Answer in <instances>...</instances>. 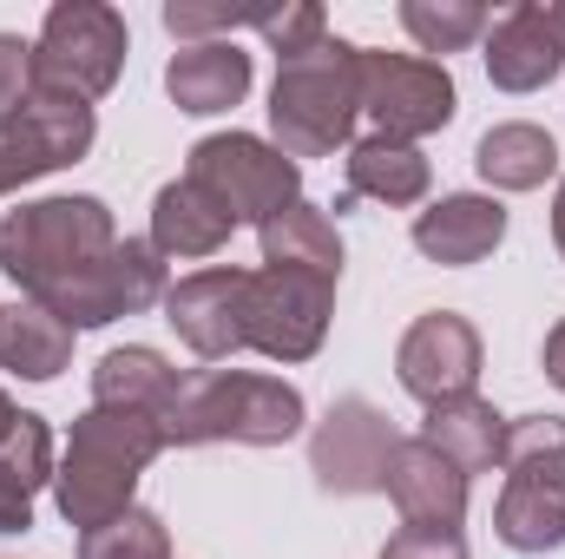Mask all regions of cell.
<instances>
[{"instance_id":"cell-7","label":"cell","mask_w":565,"mask_h":559,"mask_svg":"<svg viewBox=\"0 0 565 559\" xmlns=\"http://www.w3.org/2000/svg\"><path fill=\"white\" fill-rule=\"evenodd\" d=\"M355 99L375 119L382 139L415 145L440 133L454 119V73L422 53H382V46H355Z\"/></svg>"},{"instance_id":"cell-17","label":"cell","mask_w":565,"mask_h":559,"mask_svg":"<svg viewBox=\"0 0 565 559\" xmlns=\"http://www.w3.org/2000/svg\"><path fill=\"white\" fill-rule=\"evenodd\" d=\"M164 93L178 113L191 119H211V113H231L244 93H250V53L237 40H204V46H178L171 66H164Z\"/></svg>"},{"instance_id":"cell-26","label":"cell","mask_w":565,"mask_h":559,"mask_svg":"<svg viewBox=\"0 0 565 559\" xmlns=\"http://www.w3.org/2000/svg\"><path fill=\"white\" fill-rule=\"evenodd\" d=\"M500 467L513 481H553L565 487V415H513Z\"/></svg>"},{"instance_id":"cell-1","label":"cell","mask_w":565,"mask_h":559,"mask_svg":"<svg viewBox=\"0 0 565 559\" xmlns=\"http://www.w3.org/2000/svg\"><path fill=\"white\" fill-rule=\"evenodd\" d=\"M164 454V428L151 415L132 409H86L73 421L66 447H60V467H53V500H60V520L93 534L119 514H132V494H139V474Z\"/></svg>"},{"instance_id":"cell-21","label":"cell","mask_w":565,"mask_h":559,"mask_svg":"<svg viewBox=\"0 0 565 559\" xmlns=\"http://www.w3.org/2000/svg\"><path fill=\"white\" fill-rule=\"evenodd\" d=\"M66 362H73V329H66L46 303L20 296V303L0 309V369H7V376H20V382H53Z\"/></svg>"},{"instance_id":"cell-24","label":"cell","mask_w":565,"mask_h":559,"mask_svg":"<svg viewBox=\"0 0 565 559\" xmlns=\"http://www.w3.org/2000/svg\"><path fill=\"white\" fill-rule=\"evenodd\" d=\"M257 244H264V264H282V271H316V277H342V238H335V218L329 211H316V204H289L277 211L264 231H257Z\"/></svg>"},{"instance_id":"cell-35","label":"cell","mask_w":565,"mask_h":559,"mask_svg":"<svg viewBox=\"0 0 565 559\" xmlns=\"http://www.w3.org/2000/svg\"><path fill=\"white\" fill-rule=\"evenodd\" d=\"M546 382L565 395V316L553 323V336H546Z\"/></svg>"},{"instance_id":"cell-15","label":"cell","mask_w":565,"mask_h":559,"mask_svg":"<svg viewBox=\"0 0 565 559\" xmlns=\"http://www.w3.org/2000/svg\"><path fill=\"white\" fill-rule=\"evenodd\" d=\"M507 238V204L487 198V191H454L440 204H427L415 218V251L447 264V271H467L480 257H493Z\"/></svg>"},{"instance_id":"cell-8","label":"cell","mask_w":565,"mask_h":559,"mask_svg":"<svg viewBox=\"0 0 565 559\" xmlns=\"http://www.w3.org/2000/svg\"><path fill=\"white\" fill-rule=\"evenodd\" d=\"M164 257H158V244L151 238H119L99 264H86V271H73L66 283H53V289H40L33 303H46L66 329H106V323H119V316H139L151 303H164Z\"/></svg>"},{"instance_id":"cell-6","label":"cell","mask_w":565,"mask_h":559,"mask_svg":"<svg viewBox=\"0 0 565 559\" xmlns=\"http://www.w3.org/2000/svg\"><path fill=\"white\" fill-rule=\"evenodd\" d=\"M184 178L204 184L231 211V224H257V231L302 198V165L282 158L277 145L257 139V133H211V139H198Z\"/></svg>"},{"instance_id":"cell-20","label":"cell","mask_w":565,"mask_h":559,"mask_svg":"<svg viewBox=\"0 0 565 559\" xmlns=\"http://www.w3.org/2000/svg\"><path fill=\"white\" fill-rule=\"evenodd\" d=\"M422 441L434 454H447V461L473 481V474H493V467H500V454H507V415H500L493 402H480V395H460V402L427 409Z\"/></svg>"},{"instance_id":"cell-14","label":"cell","mask_w":565,"mask_h":559,"mask_svg":"<svg viewBox=\"0 0 565 559\" xmlns=\"http://www.w3.org/2000/svg\"><path fill=\"white\" fill-rule=\"evenodd\" d=\"M244 296H250V271H191L164 289V323L178 329V342L204 362H231L244 342Z\"/></svg>"},{"instance_id":"cell-36","label":"cell","mask_w":565,"mask_h":559,"mask_svg":"<svg viewBox=\"0 0 565 559\" xmlns=\"http://www.w3.org/2000/svg\"><path fill=\"white\" fill-rule=\"evenodd\" d=\"M553 244H559V257H565V184H559V198H553Z\"/></svg>"},{"instance_id":"cell-28","label":"cell","mask_w":565,"mask_h":559,"mask_svg":"<svg viewBox=\"0 0 565 559\" xmlns=\"http://www.w3.org/2000/svg\"><path fill=\"white\" fill-rule=\"evenodd\" d=\"M53 467H60V454H53V428L20 409L13 428L0 434V481H13V487L33 500L40 487H53Z\"/></svg>"},{"instance_id":"cell-22","label":"cell","mask_w":565,"mask_h":559,"mask_svg":"<svg viewBox=\"0 0 565 559\" xmlns=\"http://www.w3.org/2000/svg\"><path fill=\"white\" fill-rule=\"evenodd\" d=\"M342 171H349V198H375V204H422L427 184H434L422 145L382 139V133H369V139L349 145Z\"/></svg>"},{"instance_id":"cell-10","label":"cell","mask_w":565,"mask_h":559,"mask_svg":"<svg viewBox=\"0 0 565 559\" xmlns=\"http://www.w3.org/2000/svg\"><path fill=\"white\" fill-rule=\"evenodd\" d=\"M335 316V283L316 271H282L264 264L250 271V296H244V342L270 362H309L329 336Z\"/></svg>"},{"instance_id":"cell-9","label":"cell","mask_w":565,"mask_h":559,"mask_svg":"<svg viewBox=\"0 0 565 559\" xmlns=\"http://www.w3.org/2000/svg\"><path fill=\"white\" fill-rule=\"evenodd\" d=\"M99 139V119L86 99L73 93H53V86H33L7 119H0V198L46 178V171H66L79 165Z\"/></svg>"},{"instance_id":"cell-23","label":"cell","mask_w":565,"mask_h":559,"mask_svg":"<svg viewBox=\"0 0 565 559\" xmlns=\"http://www.w3.org/2000/svg\"><path fill=\"white\" fill-rule=\"evenodd\" d=\"M473 165L493 191H540L553 171H559V145L546 126H526V119H507L493 126L487 139L473 145Z\"/></svg>"},{"instance_id":"cell-19","label":"cell","mask_w":565,"mask_h":559,"mask_svg":"<svg viewBox=\"0 0 565 559\" xmlns=\"http://www.w3.org/2000/svg\"><path fill=\"white\" fill-rule=\"evenodd\" d=\"M178 382H184V369H171L145 342H126V349L99 356V369H93V409H132V415H151L164 428V409H171Z\"/></svg>"},{"instance_id":"cell-11","label":"cell","mask_w":565,"mask_h":559,"mask_svg":"<svg viewBox=\"0 0 565 559\" xmlns=\"http://www.w3.org/2000/svg\"><path fill=\"white\" fill-rule=\"evenodd\" d=\"M402 454L395 421L362 395L329 402V415L309 434V474L322 494H388V467Z\"/></svg>"},{"instance_id":"cell-25","label":"cell","mask_w":565,"mask_h":559,"mask_svg":"<svg viewBox=\"0 0 565 559\" xmlns=\"http://www.w3.org/2000/svg\"><path fill=\"white\" fill-rule=\"evenodd\" d=\"M493 534L513 553H559L565 547V487L553 481H507L493 500Z\"/></svg>"},{"instance_id":"cell-29","label":"cell","mask_w":565,"mask_h":559,"mask_svg":"<svg viewBox=\"0 0 565 559\" xmlns=\"http://www.w3.org/2000/svg\"><path fill=\"white\" fill-rule=\"evenodd\" d=\"M79 559H171V534L151 507H132V514L79 534Z\"/></svg>"},{"instance_id":"cell-32","label":"cell","mask_w":565,"mask_h":559,"mask_svg":"<svg viewBox=\"0 0 565 559\" xmlns=\"http://www.w3.org/2000/svg\"><path fill=\"white\" fill-rule=\"evenodd\" d=\"M382 559H467V540H460V527H402Z\"/></svg>"},{"instance_id":"cell-5","label":"cell","mask_w":565,"mask_h":559,"mask_svg":"<svg viewBox=\"0 0 565 559\" xmlns=\"http://www.w3.org/2000/svg\"><path fill=\"white\" fill-rule=\"evenodd\" d=\"M126 53H132V33H126V13L106 7V0H60L46 7L40 20V40H33V86H53V93H73V99H106L126 73Z\"/></svg>"},{"instance_id":"cell-30","label":"cell","mask_w":565,"mask_h":559,"mask_svg":"<svg viewBox=\"0 0 565 559\" xmlns=\"http://www.w3.org/2000/svg\"><path fill=\"white\" fill-rule=\"evenodd\" d=\"M270 7H224V0H171L164 7V33L184 40V46H204V40H231L237 27H264Z\"/></svg>"},{"instance_id":"cell-12","label":"cell","mask_w":565,"mask_h":559,"mask_svg":"<svg viewBox=\"0 0 565 559\" xmlns=\"http://www.w3.org/2000/svg\"><path fill=\"white\" fill-rule=\"evenodd\" d=\"M395 376L427 409L473 395V382H480V329L467 316H454V309H427V316L408 323V336L395 349Z\"/></svg>"},{"instance_id":"cell-31","label":"cell","mask_w":565,"mask_h":559,"mask_svg":"<svg viewBox=\"0 0 565 559\" xmlns=\"http://www.w3.org/2000/svg\"><path fill=\"white\" fill-rule=\"evenodd\" d=\"M257 33L277 46V60H296V53H309L316 40H329V13L309 7V0H302V7H270Z\"/></svg>"},{"instance_id":"cell-2","label":"cell","mask_w":565,"mask_h":559,"mask_svg":"<svg viewBox=\"0 0 565 559\" xmlns=\"http://www.w3.org/2000/svg\"><path fill=\"white\" fill-rule=\"evenodd\" d=\"M302 395L282 376L257 369H184L171 409H164V447H204V441H237V447H282L302 434Z\"/></svg>"},{"instance_id":"cell-13","label":"cell","mask_w":565,"mask_h":559,"mask_svg":"<svg viewBox=\"0 0 565 559\" xmlns=\"http://www.w3.org/2000/svg\"><path fill=\"white\" fill-rule=\"evenodd\" d=\"M487 80L500 93H540L565 66V0H520L500 20H487L480 40Z\"/></svg>"},{"instance_id":"cell-16","label":"cell","mask_w":565,"mask_h":559,"mask_svg":"<svg viewBox=\"0 0 565 559\" xmlns=\"http://www.w3.org/2000/svg\"><path fill=\"white\" fill-rule=\"evenodd\" d=\"M388 500H395L402 527H460L467 520V474L447 454H434L422 434H408L395 467H388Z\"/></svg>"},{"instance_id":"cell-27","label":"cell","mask_w":565,"mask_h":559,"mask_svg":"<svg viewBox=\"0 0 565 559\" xmlns=\"http://www.w3.org/2000/svg\"><path fill=\"white\" fill-rule=\"evenodd\" d=\"M402 27L415 33V46L427 53H467L473 40H487V7L480 0H408Z\"/></svg>"},{"instance_id":"cell-4","label":"cell","mask_w":565,"mask_h":559,"mask_svg":"<svg viewBox=\"0 0 565 559\" xmlns=\"http://www.w3.org/2000/svg\"><path fill=\"white\" fill-rule=\"evenodd\" d=\"M113 244H119V224H113L106 198H40V204H20L0 218V271L26 296L99 264Z\"/></svg>"},{"instance_id":"cell-3","label":"cell","mask_w":565,"mask_h":559,"mask_svg":"<svg viewBox=\"0 0 565 559\" xmlns=\"http://www.w3.org/2000/svg\"><path fill=\"white\" fill-rule=\"evenodd\" d=\"M362 119V99H355V46L349 40H316L309 53L282 60L277 86H270V145L282 158H322L335 145H349Z\"/></svg>"},{"instance_id":"cell-37","label":"cell","mask_w":565,"mask_h":559,"mask_svg":"<svg viewBox=\"0 0 565 559\" xmlns=\"http://www.w3.org/2000/svg\"><path fill=\"white\" fill-rule=\"evenodd\" d=\"M13 415H20V409H13V402H7V389H0V434L13 428Z\"/></svg>"},{"instance_id":"cell-18","label":"cell","mask_w":565,"mask_h":559,"mask_svg":"<svg viewBox=\"0 0 565 559\" xmlns=\"http://www.w3.org/2000/svg\"><path fill=\"white\" fill-rule=\"evenodd\" d=\"M231 231H237L231 211L191 178H171L151 198V244H158V257H217L231 244Z\"/></svg>"},{"instance_id":"cell-33","label":"cell","mask_w":565,"mask_h":559,"mask_svg":"<svg viewBox=\"0 0 565 559\" xmlns=\"http://www.w3.org/2000/svg\"><path fill=\"white\" fill-rule=\"evenodd\" d=\"M33 93V46L20 33H0V119Z\"/></svg>"},{"instance_id":"cell-34","label":"cell","mask_w":565,"mask_h":559,"mask_svg":"<svg viewBox=\"0 0 565 559\" xmlns=\"http://www.w3.org/2000/svg\"><path fill=\"white\" fill-rule=\"evenodd\" d=\"M26 527H33V500L13 481H0V534H26Z\"/></svg>"}]
</instances>
